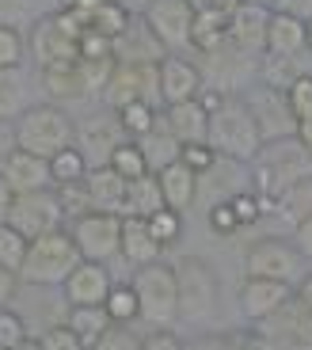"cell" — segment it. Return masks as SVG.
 Listing matches in <instances>:
<instances>
[{
	"label": "cell",
	"instance_id": "6da1fadb",
	"mask_svg": "<svg viewBox=\"0 0 312 350\" xmlns=\"http://www.w3.org/2000/svg\"><path fill=\"white\" fill-rule=\"evenodd\" d=\"M248 164H252V191L263 198L267 213H274V202L304 175H312V152L297 137H278L263 141Z\"/></svg>",
	"mask_w": 312,
	"mask_h": 350
},
{
	"label": "cell",
	"instance_id": "7a4b0ae2",
	"mask_svg": "<svg viewBox=\"0 0 312 350\" xmlns=\"http://www.w3.org/2000/svg\"><path fill=\"white\" fill-rule=\"evenodd\" d=\"M16 149L23 152H35V157L50 160L57 157L61 149H69L73 137H77V126L57 103H35V107H23L16 114Z\"/></svg>",
	"mask_w": 312,
	"mask_h": 350
},
{
	"label": "cell",
	"instance_id": "3957f363",
	"mask_svg": "<svg viewBox=\"0 0 312 350\" xmlns=\"http://www.w3.org/2000/svg\"><path fill=\"white\" fill-rule=\"evenodd\" d=\"M206 145L217 152V157H229V160H248L259 152L263 137H259V126H255L252 111L240 96H229L225 103L209 114V130H206Z\"/></svg>",
	"mask_w": 312,
	"mask_h": 350
},
{
	"label": "cell",
	"instance_id": "277c9868",
	"mask_svg": "<svg viewBox=\"0 0 312 350\" xmlns=\"http://www.w3.org/2000/svg\"><path fill=\"white\" fill-rule=\"evenodd\" d=\"M77 267H80V252L73 244L69 228H57V232H46V237L27 244L19 282H27V286H65V278Z\"/></svg>",
	"mask_w": 312,
	"mask_h": 350
},
{
	"label": "cell",
	"instance_id": "5b68a950",
	"mask_svg": "<svg viewBox=\"0 0 312 350\" xmlns=\"http://www.w3.org/2000/svg\"><path fill=\"white\" fill-rule=\"evenodd\" d=\"M133 293L141 305V320L148 327H172L179 320V286H175V267H168L164 259L145 262L133 274Z\"/></svg>",
	"mask_w": 312,
	"mask_h": 350
},
{
	"label": "cell",
	"instance_id": "8992f818",
	"mask_svg": "<svg viewBox=\"0 0 312 350\" xmlns=\"http://www.w3.org/2000/svg\"><path fill=\"white\" fill-rule=\"evenodd\" d=\"M252 350H312V312L297 297L259 320L252 335Z\"/></svg>",
	"mask_w": 312,
	"mask_h": 350
},
{
	"label": "cell",
	"instance_id": "52a82bcc",
	"mask_svg": "<svg viewBox=\"0 0 312 350\" xmlns=\"http://www.w3.org/2000/svg\"><path fill=\"white\" fill-rule=\"evenodd\" d=\"M175 286H179V320L202 324L209 320L217 308V274L206 259L187 255L183 262H175Z\"/></svg>",
	"mask_w": 312,
	"mask_h": 350
},
{
	"label": "cell",
	"instance_id": "ba28073f",
	"mask_svg": "<svg viewBox=\"0 0 312 350\" xmlns=\"http://www.w3.org/2000/svg\"><path fill=\"white\" fill-rule=\"evenodd\" d=\"M304 271V255L297 252V244L282 237H263L248 247L244 255V278H274L294 286Z\"/></svg>",
	"mask_w": 312,
	"mask_h": 350
},
{
	"label": "cell",
	"instance_id": "9c48e42d",
	"mask_svg": "<svg viewBox=\"0 0 312 350\" xmlns=\"http://www.w3.org/2000/svg\"><path fill=\"white\" fill-rule=\"evenodd\" d=\"M69 237L77 244L80 259L88 262H111L122 247V217L118 213L92 210L69 225Z\"/></svg>",
	"mask_w": 312,
	"mask_h": 350
},
{
	"label": "cell",
	"instance_id": "30bf717a",
	"mask_svg": "<svg viewBox=\"0 0 312 350\" xmlns=\"http://www.w3.org/2000/svg\"><path fill=\"white\" fill-rule=\"evenodd\" d=\"M141 23L153 31V38L168 53L191 50V27H194V4L191 0H148L141 12Z\"/></svg>",
	"mask_w": 312,
	"mask_h": 350
},
{
	"label": "cell",
	"instance_id": "8fae6325",
	"mask_svg": "<svg viewBox=\"0 0 312 350\" xmlns=\"http://www.w3.org/2000/svg\"><path fill=\"white\" fill-rule=\"evenodd\" d=\"M103 99L111 111L126 103H153L160 99V72L148 62H114V72L103 88Z\"/></svg>",
	"mask_w": 312,
	"mask_h": 350
},
{
	"label": "cell",
	"instance_id": "7c38bea8",
	"mask_svg": "<svg viewBox=\"0 0 312 350\" xmlns=\"http://www.w3.org/2000/svg\"><path fill=\"white\" fill-rule=\"evenodd\" d=\"M8 225L27 240H38V237H46V232L65 228V213H61V202H57V194H53V187L50 191L16 194V202H12V210H8Z\"/></svg>",
	"mask_w": 312,
	"mask_h": 350
},
{
	"label": "cell",
	"instance_id": "4fadbf2b",
	"mask_svg": "<svg viewBox=\"0 0 312 350\" xmlns=\"http://www.w3.org/2000/svg\"><path fill=\"white\" fill-rule=\"evenodd\" d=\"M240 99L248 103V111H252L263 141L294 137L297 133V118L286 103V92H278V88H270V84H255V88H248V96H240Z\"/></svg>",
	"mask_w": 312,
	"mask_h": 350
},
{
	"label": "cell",
	"instance_id": "5bb4252c",
	"mask_svg": "<svg viewBox=\"0 0 312 350\" xmlns=\"http://www.w3.org/2000/svg\"><path fill=\"white\" fill-rule=\"evenodd\" d=\"M80 31H84V27H80L73 16H65V12L38 19V23H35V38H31L38 65L46 69V65L77 62V38H80Z\"/></svg>",
	"mask_w": 312,
	"mask_h": 350
},
{
	"label": "cell",
	"instance_id": "9a60e30c",
	"mask_svg": "<svg viewBox=\"0 0 312 350\" xmlns=\"http://www.w3.org/2000/svg\"><path fill=\"white\" fill-rule=\"evenodd\" d=\"M160 72V103L164 107H175V103H191V99L202 96V88H206V77L194 62L179 57V53H168L164 62L156 65Z\"/></svg>",
	"mask_w": 312,
	"mask_h": 350
},
{
	"label": "cell",
	"instance_id": "2e32d148",
	"mask_svg": "<svg viewBox=\"0 0 312 350\" xmlns=\"http://www.w3.org/2000/svg\"><path fill=\"white\" fill-rule=\"evenodd\" d=\"M122 141H130V137L122 133L118 118H114V114H96V118H88V122L77 126L73 145L84 152L88 167H96V164H107V160H111V152L118 149Z\"/></svg>",
	"mask_w": 312,
	"mask_h": 350
},
{
	"label": "cell",
	"instance_id": "e0dca14e",
	"mask_svg": "<svg viewBox=\"0 0 312 350\" xmlns=\"http://www.w3.org/2000/svg\"><path fill=\"white\" fill-rule=\"evenodd\" d=\"M267 23H270V8L236 4V8L229 12V50L263 53L267 50Z\"/></svg>",
	"mask_w": 312,
	"mask_h": 350
},
{
	"label": "cell",
	"instance_id": "ac0fdd59",
	"mask_svg": "<svg viewBox=\"0 0 312 350\" xmlns=\"http://www.w3.org/2000/svg\"><path fill=\"white\" fill-rule=\"evenodd\" d=\"M289 297H294V286H289V282L244 278V286H240V312L248 316L252 324H259V320H267L270 312H278Z\"/></svg>",
	"mask_w": 312,
	"mask_h": 350
},
{
	"label": "cell",
	"instance_id": "d6986e66",
	"mask_svg": "<svg viewBox=\"0 0 312 350\" xmlns=\"http://www.w3.org/2000/svg\"><path fill=\"white\" fill-rule=\"evenodd\" d=\"M111 274H107V262H88L80 259V267L65 278V301L69 305H103L107 293H111Z\"/></svg>",
	"mask_w": 312,
	"mask_h": 350
},
{
	"label": "cell",
	"instance_id": "ffe728a7",
	"mask_svg": "<svg viewBox=\"0 0 312 350\" xmlns=\"http://www.w3.org/2000/svg\"><path fill=\"white\" fill-rule=\"evenodd\" d=\"M0 175L8 179V187L16 194H31V191H50L53 179H50V160L35 157V152H23L16 149L8 157V164L0 167Z\"/></svg>",
	"mask_w": 312,
	"mask_h": 350
},
{
	"label": "cell",
	"instance_id": "44dd1931",
	"mask_svg": "<svg viewBox=\"0 0 312 350\" xmlns=\"http://www.w3.org/2000/svg\"><path fill=\"white\" fill-rule=\"evenodd\" d=\"M156 175V183H160V194H164V206L175 213H187L198 202V175L191 172V167L183 164V160H175V164L160 167Z\"/></svg>",
	"mask_w": 312,
	"mask_h": 350
},
{
	"label": "cell",
	"instance_id": "7402d4cb",
	"mask_svg": "<svg viewBox=\"0 0 312 350\" xmlns=\"http://www.w3.org/2000/svg\"><path fill=\"white\" fill-rule=\"evenodd\" d=\"M160 122L168 126V133H172L179 145H198V141H206L209 114H206V107H202L198 99H191V103L164 107V111H160Z\"/></svg>",
	"mask_w": 312,
	"mask_h": 350
},
{
	"label": "cell",
	"instance_id": "603a6c76",
	"mask_svg": "<svg viewBox=\"0 0 312 350\" xmlns=\"http://www.w3.org/2000/svg\"><path fill=\"white\" fill-rule=\"evenodd\" d=\"M168 57V50L153 38L141 19H130V27L114 38V62H148V65H160Z\"/></svg>",
	"mask_w": 312,
	"mask_h": 350
},
{
	"label": "cell",
	"instance_id": "cb8c5ba5",
	"mask_svg": "<svg viewBox=\"0 0 312 350\" xmlns=\"http://www.w3.org/2000/svg\"><path fill=\"white\" fill-rule=\"evenodd\" d=\"M84 183H88V194H92V206H96V210H103V213H118V217H122L126 179H122V175L114 172L111 164H96V167H88Z\"/></svg>",
	"mask_w": 312,
	"mask_h": 350
},
{
	"label": "cell",
	"instance_id": "d4e9b609",
	"mask_svg": "<svg viewBox=\"0 0 312 350\" xmlns=\"http://www.w3.org/2000/svg\"><path fill=\"white\" fill-rule=\"evenodd\" d=\"M118 255L133 267H145V262H156L164 255V244L148 232V225L141 217H122V247Z\"/></svg>",
	"mask_w": 312,
	"mask_h": 350
},
{
	"label": "cell",
	"instance_id": "484cf974",
	"mask_svg": "<svg viewBox=\"0 0 312 350\" xmlns=\"http://www.w3.org/2000/svg\"><path fill=\"white\" fill-rule=\"evenodd\" d=\"M156 210H164V194H160V183L156 175L145 172L138 179H126V198H122V217H153Z\"/></svg>",
	"mask_w": 312,
	"mask_h": 350
},
{
	"label": "cell",
	"instance_id": "4316f807",
	"mask_svg": "<svg viewBox=\"0 0 312 350\" xmlns=\"http://www.w3.org/2000/svg\"><path fill=\"white\" fill-rule=\"evenodd\" d=\"M309 50V27L297 23V19L282 16V12H270V23H267V50L263 53H278V57H286V53H301Z\"/></svg>",
	"mask_w": 312,
	"mask_h": 350
},
{
	"label": "cell",
	"instance_id": "83f0119b",
	"mask_svg": "<svg viewBox=\"0 0 312 350\" xmlns=\"http://www.w3.org/2000/svg\"><path fill=\"white\" fill-rule=\"evenodd\" d=\"M42 80H46V92H50L53 99H84V96H92L80 57H77V62L46 65V69H42Z\"/></svg>",
	"mask_w": 312,
	"mask_h": 350
},
{
	"label": "cell",
	"instance_id": "f1b7e54d",
	"mask_svg": "<svg viewBox=\"0 0 312 350\" xmlns=\"http://www.w3.org/2000/svg\"><path fill=\"white\" fill-rule=\"evenodd\" d=\"M229 46V16L225 12H194L191 27V50L217 53Z\"/></svg>",
	"mask_w": 312,
	"mask_h": 350
},
{
	"label": "cell",
	"instance_id": "f546056e",
	"mask_svg": "<svg viewBox=\"0 0 312 350\" xmlns=\"http://www.w3.org/2000/svg\"><path fill=\"white\" fill-rule=\"evenodd\" d=\"M65 327H69V332L92 350L99 335L111 327V316H107L103 305H69V312H65Z\"/></svg>",
	"mask_w": 312,
	"mask_h": 350
},
{
	"label": "cell",
	"instance_id": "4dcf8cb0",
	"mask_svg": "<svg viewBox=\"0 0 312 350\" xmlns=\"http://www.w3.org/2000/svg\"><path fill=\"white\" fill-rule=\"evenodd\" d=\"M309 53L312 50H301V53H286V57H278V53H263V84L278 88V92H286L297 77H304L309 69Z\"/></svg>",
	"mask_w": 312,
	"mask_h": 350
},
{
	"label": "cell",
	"instance_id": "1f68e13d",
	"mask_svg": "<svg viewBox=\"0 0 312 350\" xmlns=\"http://www.w3.org/2000/svg\"><path fill=\"white\" fill-rule=\"evenodd\" d=\"M138 145H141V152H145L148 172H160V167L175 164V160H179V152H183V145L172 137V133H168L164 122H156L145 137H138Z\"/></svg>",
	"mask_w": 312,
	"mask_h": 350
},
{
	"label": "cell",
	"instance_id": "d6a6232c",
	"mask_svg": "<svg viewBox=\"0 0 312 350\" xmlns=\"http://www.w3.org/2000/svg\"><path fill=\"white\" fill-rule=\"evenodd\" d=\"M274 213H282L294 228L309 217V213H312V175H304L301 183H294L282 198L274 202Z\"/></svg>",
	"mask_w": 312,
	"mask_h": 350
},
{
	"label": "cell",
	"instance_id": "836d02e7",
	"mask_svg": "<svg viewBox=\"0 0 312 350\" xmlns=\"http://www.w3.org/2000/svg\"><path fill=\"white\" fill-rule=\"evenodd\" d=\"M114 118H118L122 133H126L130 141L145 137V133L160 122V114H156L153 103H126V107H118V111H114Z\"/></svg>",
	"mask_w": 312,
	"mask_h": 350
},
{
	"label": "cell",
	"instance_id": "e575fe53",
	"mask_svg": "<svg viewBox=\"0 0 312 350\" xmlns=\"http://www.w3.org/2000/svg\"><path fill=\"white\" fill-rule=\"evenodd\" d=\"M84 175H88V160H84V152H80L77 145H69V149H61L57 157H50V179H53V187L80 183Z\"/></svg>",
	"mask_w": 312,
	"mask_h": 350
},
{
	"label": "cell",
	"instance_id": "d590c367",
	"mask_svg": "<svg viewBox=\"0 0 312 350\" xmlns=\"http://www.w3.org/2000/svg\"><path fill=\"white\" fill-rule=\"evenodd\" d=\"M103 308L111 316V324H133V320H141V305H138L133 286H111Z\"/></svg>",
	"mask_w": 312,
	"mask_h": 350
},
{
	"label": "cell",
	"instance_id": "8d00e7d4",
	"mask_svg": "<svg viewBox=\"0 0 312 350\" xmlns=\"http://www.w3.org/2000/svg\"><path fill=\"white\" fill-rule=\"evenodd\" d=\"M130 19H133V16L122 8L118 0H103V4L96 8V16H92V23H88V27H92V31H99V35H107V38L114 42V38H118L126 27H130Z\"/></svg>",
	"mask_w": 312,
	"mask_h": 350
},
{
	"label": "cell",
	"instance_id": "74e56055",
	"mask_svg": "<svg viewBox=\"0 0 312 350\" xmlns=\"http://www.w3.org/2000/svg\"><path fill=\"white\" fill-rule=\"evenodd\" d=\"M53 194H57V202H61V213H65V221H77V217H84V213L96 210V206H92V194H88V183H84V179H80V183L53 187Z\"/></svg>",
	"mask_w": 312,
	"mask_h": 350
},
{
	"label": "cell",
	"instance_id": "f35d334b",
	"mask_svg": "<svg viewBox=\"0 0 312 350\" xmlns=\"http://www.w3.org/2000/svg\"><path fill=\"white\" fill-rule=\"evenodd\" d=\"M107 164H111L114 172L122 175V179H138V175H145V172H148L145 152H141L138 141H122L118 149L111 152V160H107Z\"/></svg>",
	"mask_w": 312,
	"mask_h": 350
},
{
	"label": "cell",
	"instance_id": "ab89813d",
	"mask_svg": "<svg viewBox=\"0 0 312 350\" xmlns=\"http://www.w3.org/2000/svg\"><path fill=\"white\" fill-rule=\"evenodd\" d=\"M19 111H23V84H19L16 69H0V118L16 122Z\"/></svg>",
	"mask_w": 312,
	"mask_h": 350
},
{
	"label": "cell",
	"instance_id": "60d3db41",
	"mask_svg": "<svg viewBox=\"0 0 312 350\" xmlns=\"http://www.w3.org/2000/svg\"><path fill=\"white\" fill-rule=\"evenodd\" d=\"M27 244H31V240L19 237L16 228L4 221V225H0V267H8V271L19 274V267H23V259H27Z\"/></svg>",
	"mask_w": 312,
	"mask_h": 350
},
{
	"label": "cell",
	"instance_id": "b9f144b4",
	"mask_svg": "<svg viewBox=\"0 0 312 350\" xmlns=\"http://www.w3.org/2000/svg\"><path fill=\"white\" fill-rule=\"evenodd\" d=\"M145 225H148V232H153L156 240H160V244H175V240L183 237V213H175V210H156L153 217H145Z\"/></svg>",
	"mask_w": 312,
	"mask_h": 350
},
{
	"label": "cell",
	"instance_id": "7bdbcfd3",
	"mask_svg": "<svg viewBox=\"0 0 312 350\" xmlns=\"http://www.w3.org/2000/svg\"><path fill=\"white\" fill-rule=\"evenodd\" d=\"M229 206H233V213H236V221H240V228H248V225H259L263 217H267V206H263V198L255 191H240V194H233V198H225Z\"/></svg>",
	"mask_w": 312,
	"mask_h": 350
},
{
	"label": "cell",
	"instance_id": "ee69618b",
	"mask_svg": "<svg viewBox=\"0 0 312 350\" xmlns=\"http://www.w3.org/2000/svg\"><path fill=\"white\" fill-rule=\"evenodd\" d=\"M23 339H31V327L19 312L12 308H0V350H16Z\"/></svg>",
	"mask_w": 312,
	"mask_h": 350
},
{
	"label": "cell",
	"instance_id": "f6af8a7d",
	"mask_svg": "<svg viewBox=\"0 0 312 350\" xmlns=\"http://www.w3.org/2000/svg\"><path fill=\"white\" fill-rule=\"evenodd\" d=\"M23 53V35L12 23H0V69H19Z\"/></svg>",
	"mask_w": 312,
	"mask_h": 350
},
{
	"label": "cell",
	"instance_id": "bcb514c9",
	"mask_svg": "<svg viewBox=\"0 0 312 350\" xmlns=\"http://www.w3.org/2000/svg\"><path fill=\"white\" fill-rule=\"evenodd\" d=\"M286 103H289L297 122H301V118H312V72L297 77L294 84L286 88Z\"/></svg>",
	"mask_w": 312,
	"mask_h": 350
},
{
	"label": "cell",
	"instance_id": "7dc6e473",
	"mask_svg": "<svg viewBox=\"0 0 312 350\" xmlns=\"http://www.w3.org/2000/svg\"><path fill=\"white\" fill-rule=\"evenodd\" d=\"M92 350H141V335H133L130 324H111L96 339V347H92Z\"/></svg>",
	"mask_w": 312,
	"mask_h": 350
},
{
	"label": "cell",
	"instance_id": "c3c4849f",
	"mask_svg": "<svg viewBox=\"0 0 312 350\" xmlns=\"http://www.w3.org/2000/svg\"><path fill=\"white\" fill-rule=\"evenodd\" d=\"M209 228H213L217 237H233V232H240V221H236V213H233L229 202H213V206H209Z\"/></svg>",
	"mask_w": 312,
	"mask_h": 350
},
{
	"label": "cell",
	"instance_id": "681fc988",
	"mask_svg": "<svg viewBox=\"0 0 312 350\" xmlns=\"http://www.w3.org/2000/svg\"><path fill=\"white\" fill-rule=\"evenodd\" d=\"M179 160H183V164H187V167H191L194 175H202V172H206V167H209V164H213V160H217V152L209 149L206 141H198V145H183Z\"/></svg>",
	"mask_w": 312,
	"mask_h": 350
},
{
	"label": "cell",
	"instance_id": "f907efd6",
	"mask_svg": "<svg viewBox=\"0 0 312 350\" xmlns=\"http://www.w3.org/2000/svg\"><path fill=\"white\" fill-rule=\"evenodd\" d=\"M38 342H42V350H88L84 342H80V339H77V335H73L65 324L50 327V332H46Z\"/></svg>",
	"mask_w": 312,
	"mask_h": 350
},
{
	"label": "cell",
	"instance_id": "816d5d0a",
	"mask_svg": "<svg viewBox=\"0 0 312 350\" xmlns=\"http://www.w3.org/2000/svg\"><path fill=\"white\" fill-rule=\"evenodd\" d=\"M141 350H187L179 342V335L168 332V327H153V332L141 339Z\"/></svg>",
	"mask_w": 312,
	"mask_h": 350
},
{
	"label": "cell",
	"instance_id": "f5cc1de1",
	"mask_svg": "<svg viewBox=\"0 0 312 350\" xmlns=\"http://www.w3.org/2000/svg\"><path fill=\"white\" fill-rule=\"evenodd\" d=\"M270 12H282V16L297 19V23H304V27L312 23V0H274Z\"/></svg>",
	"mask_w": 312,
	"mask_h": 350
},
{
	"label": "cell",
	"instance_id": "db71d44e",
	"mask_svg": "<svg viewBox=\"0 0 312 350\" xmlns=\"http://www.w3.org/2000/svg\"><path fill=\"white\" fill-rule=\"evenodd\" d=\"M99 4H103V0H61V12H65V16H73L80 27H88Z\"/></svg>",
	"mask_w": 312,
	"mask_h": 350
},
{
	"label": "cell",
	"instance_id": "11a10c76",
	"mask_svg": "<svg viewBox=\"0 0 312 350\" xmlns=\"http://www.w3.org/2000/svg\"><path fill=\"white\" fill-rule=\"evenodd\" d=\"M16 289H19V274L8 271V267H0V308H8V305H12Z\"/></svg>",
	"mask_w": 312,
	"mask_h": 350
},
{
	"label": "cell",
	"instance_id": "9f6ffc18",
	"mask_svg": "<svg viewBox=\"0 0 312 350\" xmlns=\"http://www.w3.org/2000/svg\"><path fill=\"white\" fill-rule=\"evenodd\" d=\"M16 152V126L0 118V167L8 164V157Z\"/></svg>",
	"mask_w": 312,
	"mask_h": 350
},
{
	"label": "cell",
	"instance_id": "6f0895ef",
	"mask_svg": "<svg viewBox=\"0 0 312 350\" xmlns=\"http://www.w3.org/2000/svg\"><path fill=\"white\" fill-rule=\"evenodd\" d=\"M294 244H297V252H301L304 255V259H312V213H309V217H304L301 221V225H297L294 228Z\"/></svg>",
	"mask_w": 312,
	"mask_h": 350
},
{
	"label": "cell",
	"instance_id": "680465c9",
	"mask_svg": "<svg viewBox=\"0 0 312 350\" xmlns=\"http://www.w3.org/2000/svg\"><path fill=\"white\" fill-rule=\"evenodd\" d=\"M191 4H194V12H225L229 16L240 0H191Z\"/></svg>",
	"mask_w": 312,
	"mask_h": 350
},
{
	"label": "cell",
	"instance_id": "91938a15",
	"mask_svg": "<svg viewBox=\"0 0 312 350\" xmlns=\"http://www.w3.org/2000/svg\"><path fill=\"white\" fill-rule=\"evenodd\" d=\"M12 202H16V191L8 187V179L0 175V225L8 221V210H12Z\"/></svg>",
	"mask_w": 312,
	"mask_h": 350
},
{
	"label": "cell",
	"instance_id": "94428289",
	"mask_svg": "<svg viewBox=\"0 0 312 350\" xmlns=\"http://www.w3.org/2000/svg\"><path fill=\"white\" fill-rule=\"evenodd\" d=\"M294 297H297V301H301V305L312 312V274H304V278H297V286H294Z\"/></svg>",
	"mask_w": 312,
	"mask_h": 350
},
{
	"label": "cell",
	"instance_id": "6125c7cd",
	"mask_svg": "<svg viewBox=\"0 0 312 350\" xmlns=\"http://www.w3.org/2000/svg\"><path fill=\"white\" fill-rule=\"evenodd\" d=\"M297 141H301L304 149L312 152V118H301V122H297V133H294Z\"/></svg>",
	"mask_w": 312,
	"mask_h": 350
},
{
	"label": "cell",
	"instance_id": "be15d7a7",
	"mask_svg": "<svg viewBox=\"0 0 312 350\" xmlns=\"http://www.w3.org/2000/svg\"><path fill=\"white\" fill-rule=\"evenodd\" d=\"M16 350H42V342H38V339H23Z\"/></svg>",
	"mask_w": 312,
	"mask_h": 350
},
{
	"label": "cell",
	"instance_id": "e7e4bbea",
	"mask_svg": "<svg viewBox=\"0 0 312 350\" xmlns=\"http://www.w3.org/2000/svg\"><path fill=\"white\" fill-rule=\"evenodd\" d=\"M240 4H255V8H270L274 0H240Z\"/></svg>",
	"mask_w": 312,
	"mask_h": 350
},
{
	"label": "cell",
	"instance_id": "03108f58",
	"mask_svg": "<svg viewBox=\"0 0 312 350\" xmlns=\"http://www.w3.org/2000/svg\"><path fill=\"white\" fill-rule=\"evenodd\" d=\"M309 50H312V23H309Z\"/></svg>",
	"mask_w": 312,
	"mask_h": 350
}]
</instances>
